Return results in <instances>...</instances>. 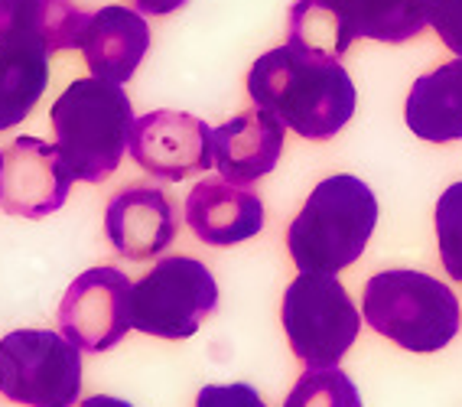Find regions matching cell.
Segmentation results:
<instances>
[{"mask_svg":"<svg viewBox=\"0 0 462 407\" xmlns=\"http://www.w3.org/2000/svg\"><path fill=\"white\" fill-rule=\"evenodd\" d=\"M254 108L271 111L283 127L306 141H329L352 121L358 105L348 69L329 56L277 46L254 59L248 72Z\"/></svg>","mask_w":462,"mask_h":407,"instance_id":"obj_1","label":"cell"},{"mask_svg":"<svg viewBox=\"0 0 462 407\" xmlns=\"http://www.w3.org/2000/svg\"><path fill=\"white\" fill-rule=\"evenodd\" d=\"M378 225V199L358 176H326L287 228L300 274H338L362 258Z\"/></svg>","mask_w":462,"mask_h":407,"instance_id":"obj_2","label":"cell"},{"mask_svg":"<svg viewBox=\"0 0 462 407\" xmlns=\"http://www.w3.org/2000/svg\"><path fill=\"white\" fill-rule=\"evenodd\" d=\"M56 150L72 180L105 183L121 167L134 131V105L121 85L105 79H75L50 111Z\"/></svg>","mask_w":462,"mask_h":407,"instance_id":"obj_3","label":"cell"},{"mask_svg":"<svg viewBox=\"0 0 462 407\" xmlns=\"http://www.w3.org/2000/svg\"><path fill=\"white\" fill-rule=\"evenodd\" d=\"M362 313L374 333L407 352H439L462 323L459 297L423 271H381L368 277Z\"/></svg>","mask_w":462,"mask_h":407,"instance_id":"obj_4","label":"cell"},{"mask_svg":"<svg viewBox=\"0 0 462 407\" xmlns=\"http://www.w3.org/2000/svg\"><path fill=\"white\" fill-rule=\"evenodd\" d=\"M281 319L306 368H336L358 339L362 313L336 274H300L283 291Z\"/></svg>","mask_w":462,"mask_h":407,"instance_id":"obj_5","label":"cell"},{"mask_svg":"<svg viewBox=\"0 0 462 407\" xmlns=\"http://www.w3.org/2000/svg\"><path fill=\"white\" fill-rule=\"evenodd\" d=\"M79 352L52 329H14L0 339V394L23 407H75L82 394Z\"/></svg>","mask_w":462,"mask_h":407,"instance_id":"obj_6","label":"cell"},{"mask_svg":"<svg viewBox=\"0 0 462 407\" xmlns=\"http://www.w3.org/2000/svg\"><path fill=\"white\" fill-rule=\"evenodd\" d=\"M218 307V283L196 258H163L131 287V326L157 339H189Z\"/></svg>","mask_w":462,"mask_h":407,"instance_id":"obj_7","label":"cell"},{"mask_svg":"<svg viewBox=\"0 0 462 407\" xmlns=\"http://www.w3.org/2000/svg\"><path fill=\"white\" fill-rule=\"evenodd\" d=\"M131 287L117 267H91L69 283L59 303V329L85 352H107L131 326Z\"/></svg>","mask_w":462,"mask_h":407,"instance_id":"obj_8","label":"cell"},{"mask_svg":"<svg viewBox=\"0 0 462 407\" xmlns=\"http://www.w3.org/2000/svg\"><path fill=\"white\" fill-rule=\"evenodd\" d=\"M127 153L153 180L180 183L215 163L212 127L186 111H150L134 121Z\"/></svg>","mask_w":462,"mask_h":407,"instance_id":"obj_9","label":"cell"},{"mask_svg":"<svg viewBox=\"0 0 462 407\" xmlns=\"http://www.w3.org/2000/svg\"><path fill=\"white\" fill-rule=\"evenodd\" d=\"M72 183L59 150L40 137H17L0 150V208L7 216H52L66 206Z\"/></svg>","mask_w":462,"mask_h":407,"instance_id":"obj_10","label":"cell"},{"mask_svg":"<svg viewBox=\"0 0 462 407\" xmlns=\"http://www.w3.org/2000/svg\"><path fill=\"white\" fill-rule=\"evenodd\" d=\"M111 248L127 261H150L163 254L176 238V212L163 190L127 186L111 196L105 208Z\"/></svg>","mask_w":462,"mask_h":407,"instance_id":"obj_11","label":"cell"},{"mask_svg":"<svg viewBox=\"0 0 462 407\" xmlns=\"http://www.w3.org/2000/svg\"><path fill=\"white\" fill-rule=\"evenodd\" d=\"M283 153V125L271 111L251 108L212 131V157L225 183L251 186L273 173Z\"/></svg>","mask_w":462,"mask_h":407,"instance_id":"obj_12","label":"cell"},{"mask_svg":"<svg viewBox=\"0 0 462 407\" xmlns=\"http://www.w3.org/2000/svg\"><path fill=\"white\" fill-rule=\"evenodd\" d=\"M79 50H82L95 79L115 85L131 82L150 50L147 17L137 10L117 7V4L101 7L98 14L88 17Z\"/></svg>","mask_w":462,"mask_h":407,"instance_id":"obj_13","label":"cell"},{"mask_svg":"<svg viewBox=\"0 0 462 407\" xmlns=\"http://www.w3.org/2000/svg\"><path fill=\"white\" fill-rule=\"evenodd\" d=\"M186 222L192 235L215 248L248 241L264 228V202L254 192L225 180H202L186 196Z\"/></svg>","mask_w":462,"mask_h":407,"instance_id":"obj_14","label":"cell"},{"mask_svg":"<svg viewBox=\"0 0 462 407\" xmlns=\"http://www.w3.org/2000/svg\"><path fill=\"white\" fill-rule=\"evenodd\" d=\"M404 117L413 137L427 143L462 141V59L413 79Z\"/></svg>","mask_w":462,"mask_h":407,"instance_id":"obj_15","label":"cell"},{"mask_svg":"<svg viewBox=\"0 0 462 407\" xmlns=\"http://www.w3.org/2000/svg\"><path fill=\"white\" fill-rule=\"evenodd\" d=\"M88 17L75 0H0V40L40 42L50 52L79 50Z\"/></svg>","mask_w":462,"mask_h":407,"instance_id":"obj_16","label":"cell"},{"mask_svg":"<svg viewBox=\"0 0 462 407\" xmlns=\"http://www.w3.org/2000/svg\"><path fill=\"white\" fill-rule=\"evenodd\" d=\"M50 56L40 42L0 40V131L17 127L50 85Z\"/></svg>","mask_w":462,"mask_h":407,"instance_id":"obj_17","label":"cell"},{"mask_svg":"<svg viewBox=\"0 0 462 407\" xmlns=\"http://www.w3.org/2000/svg\"><path fill=\"white\" fill-rule=\"evenodd\" d=\"M287 42L303 52L342 59L356 42V30L338 0H297L290 7Z\"/></svg>","mask_w":462,"mask_h":407,"instance_id":"obj_18","label":"cell"},{"mask_svg":"<svg viewBox=\"0 0 462 407\" xmlns=\"http://www.w3.org/2000/svg\"><path fill=\"white\" fill-rule=\"evenodd\" d=\"M356 40L407 42L427 26V0H338Z\"/></svg>","mask_w":462,"mask_h":407,"instance_id":"obj_19","label":"cell"},{"mask_svg":"<svg viewBox=\"0 0 462 407\" xmlns=\"http://www.w3.org/2000/svg\"><path fill=\"white\" fill-rule=\"evenodd\" d=\"M283 407H362V391L342 368H306Z\"/></svg>","mask_w":462,"mask_h":407,"instance_id":"obj_20","label":"cell"},{"mask_svg":"<svg viewBox=\"0 0 462 407\" xmlns=\"http://www.w3.org/2000/svg\"><path fill=\"white\" fill-rule=\"evenodd\" d=\"M433 225H437L439 261L446 274L462 283V183H453L437 199Z\"/></svg>","mask_w":462,"mask_h":407,"instance_id":"obj_21","label":"cell"},{"mask_svg":"<svg viewBox=\"0 0 462 407\" xmlns=\"http://www.w3.org/2000/svg\"><path fill=\"white\" fill-rule=\"evenodd\" d=\"M427 23L446 50L462 59V0H427Z\"/></svg>","mask_w":462,"mask_h":407,"instance_id":"obj_22","label":"cell"},{"mask_svg":"<svg viewBox=\"0 0 462 407\" xmlns=\"http://www.w3.org/2000/svg\"><path fill=\"white\" fill-rule=\"evenodd\" d=\"M196 407H267L264 398L257 394V388L245 382L231 384H206L199 391Z\"/></svg>","mask_w":462,"mask_h":407,"instance_id":"obj_23","label":"cell"},{"mask_svg":"<svg viewBox=\"0 0 462 407\" xmlns=\"http://www.w3.org/2000/svg\"><path fill=\"white\" fill-rule=\"evenodd\" d=\"M189 0H134L137 14L143 17H166V14H176L180 7H186Z\"/></svg>","mask_w":462,"mask_h":407,"instance_id":"obj_24","label":"cell"},{"mask_svg":"<svg viewBox=\"0 0 462 407\" xmlns=\"http://www.w3.org/2000/svg\"><path fill=\"white\" fill-rule=\"evenodd\" d=\"M82 407H134L121 398H111V394H91V398L82 401Z\"/></svg>","mask_w":462,"mask_h":407,"instance_id":"obj_25","label":"cell"}]
</instances>
